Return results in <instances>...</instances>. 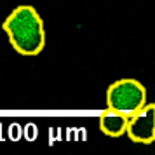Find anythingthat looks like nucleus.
Returning <instances> with one entry per match:
<instances>
[{
    "mask_svg": "<svg viewBox=\"0 0 155 155\" xmlns=\"http://www.w3.org/2000/svg\"><path fill=\"white\" fill-rule=\"evenodd\" d=\"M126 136L133 143L152 145L155 140V106L147 103L133 115H129Z\"/></svg>",
    "mask_w": 155,
    "mask_h": 155,
    "instance_id": "obj_3",
    "label": "nucleus"
},
{
    "mask_svg": "<svg viewBox=\"0 0 155 155\" xmlns=\"http://www.w3.org/2000/svg\"><path fill=\"white\" fill-rule=\"evenodd\" d=\"M147 105V89L136 78H119L106 89V106L124 115H133Z\"/></svg>",
    "mask_w": 155,
    "mask_h": 155,
    "instance_id": "obj_2",
    "label": "nucleus"
},
{
    "mask_svg": "<svg viewBox=\"0 0 155 155\" xmlns=\"http://www.w3.org/2000/svg\"><path fill=\"white\" fill-rule=\"evenodd\" d=\"M127 120H129L127 115H124L120 112H115L112 108H106L105 112H101V115H99L98 126H99V131L105 136L119 138V136L126 134Z\"/></svg>",
    "mask_w": 155,
    "mask_h": 155,
    "instance_id": "obj_4",
    "label": "nucleus"
},
{
    "mask_svg": "<svg viewBox=\"0 0 155 155\" xmlns=\"http://www.w3.org/2000/svg\"><path fill=\"white\" fill-rule=\"evenodd\" d=\"M2 30L7 35L11 47L21 56H37L45 47V28L38 11L31 5H18L12 9Z\"/></svg>",
    "mask_w": 155,
    "mask_h": 155,
    "instance_id": "obj_1",
    "label": "nucleus"
}]
</instances>
